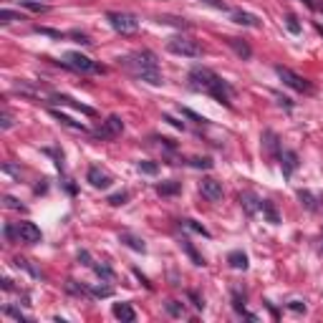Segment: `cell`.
Wrapping results in <instances>:
<instances>
[{
  "mask_svg": "<svg viewBox=\"0 0 323 323\" xmlns=\"http://www.w3.org/2000/svg\"><path fill=\"white\" fill-rule=\"evenodd\" d=\"M63 66H68V68H73V71H81V73L104 71L99 63H94L89 56H83V53H79V51H68V53L63 56Z\"/></svg>",
  "mask_w": 323,
  "mask_h": 323,
  "instance_id": "obj_6",
  "label": "cell"
},
{
  "mask_svg": "<svg viewBox=\"0 0 323 323\" xmlns=\"http://www.w3.org/2000/svg\"><path fill=\"white\" fill-rule=\"evenodd\" d=\"M167 313L174 316V318H182L184 316V303H180V301H167Z\"/></svg>",
  "mask_w": 323,
  "mask_h": 323,
  "instance_id": "obj_26",
  "label": "cell"
},
{
  "mask_svg": "<svg viewBox=\"0 0 323 323\" xmlns=\"http://www.w3.org/2000/svg\"><path fill=\"white\" fill-rule=\"evenodd\" d=\"M73 38H76L79 43H83V46H89V43H91V38L89 36H86V33H71Z\"/></svg>",
  "mask_w": 323,
  "mask_h": 323,
  "instance_id": "obj_44",
  "label": "cell"
},
{
  "mask_svg": "<svg viewBox=\"0 0 323 323\" xmlns=\"http://www.w3.org/2000/svg\"><path fill=\"white\" fill-rule=\"evenodd\" d=\"M227 262L235 268V270H247V255L245 253H240V250H235V253H230L227 255Z\"/></svg>",
  "mask_w": 323,
  "mask_h": 323,
  "instance_id": "obj_18",
  "label": "cell"
},
{
  "mask_svg": "<svg viewBox=\"0 0 323 323\" xmlns=\"http://www.w3.org/2000/svg\"><path fill=\"white\" fill-rule=\"evenodd\" d=\"M303 3L308 8H313V10H323V0H303Z\"/></svg>",
  "mask_w": 323,
  "mask_h": 323,
  "instance_id": "obj_43",
  "label": "cell"
},
{
  "mask_svg": "<svg viewBox=\"0 0 323 323\" xmlns=\"http://www.w3.org/2000/svg\"><path fill=\"white\" fill-rule=\"evenodd\" d=\"M3 202H5V207H8V210H23V204H20L16 197H10V195H5Z\"/></svg>",
  "mask_w": 323,
  "mask_h": 323,
  "instance_id": "obj_34",
  "label": "cell"
},
{
  "mask_svg": "<svg viewBox=\"0 0 323 323\" xmlns=\"http://www.w3.org/2000/svg\"><path fill=\"white\" fill-rule=\"evenodd\" d=\"M204 5H212V8H217V10H227V3L225 0H202Z\"/></svg>",
  "mask_w": 323,
  "mask_h": 323,
  "instance_id": "obj_39",
  "label": "cell"
},
{
  "mask_svg": "<svg viewBox=\"0 0 323 323\" xmlns=\"http://www.w3.org/2000/svg\"><path fill=\"white\" fill-rule=\"evenodd\" d=\"M126 200H129V192H116V195H111V197H109V204L119 207V204H124Z\"/></svg>",
  "mask_w": 323,
  "mask_h": 323,
  "instance_id": "obj_32",
  "label": "cell"
},
{
  "mask_svg": "<svg viewBox=\"0 0 323 323\" xmlns=\"http://www.w3.org/2000/svg\"><path fill=\"white\" fill-rule=\"evenodd\" d=\"M51 114H53V116H56V119L61 121V124H66V126H71V129H76V131H86V126H83L81 121H73L71 116H66V114H61V111H56V109H53Z\"/></svg>",
  "mask_w": 323,
  "mask_h": 323,
  "instance_id": "obj_22",
  "label": "cell"
},
{
  "mask_svg": "<svg viewBox=\"0 0 323 323\" xmlns=\"http://www.w3.org/2000/svg\"><path fill=\"white\" fill-rule=\"evenodd\" d=\"M121 131H124V121H121V116L111 114L109 119L96 129V137H99V139H114V137H119Z\"/></svg>",
  "mask_w": 323,
  "mask_h": 323,
  "instance_id": "obj_7",
  "label": "cell"
},
{
  "mask_svg": "<svg viewBox=\"0 0 323 323\" xmlns=\"http://www.w3.org/2000/svg\"><path fill=\"white\" fill-rule=\"evenodd\" d=\"M119 240H121L126 247H131V250H137V253H144V250H146L144 240L137 238V235H131V232H121V235H119Z\"/></svg>",
  "mask_w": 323,
  "mask_h": 323,
  "instance_id": "obj_17",
  "label": "cell"
},
{
  "mask_svg": "<svg viewBox=\"0 0 323 323\" xmlns=\"http://www.w3.org/2000/svg\"><path fill=\"white\" fill-rule=\"evenodd\" d=\"M164 121H169L172 126H177V129H184V124H182V121H177V119H174V116H169V114H164Z\"/></svg>",
  "mask_w": 323,
  "mask_h": 323,
  "instance_id": "obj_45",
  "label": "cell"
},
{
  "mask_svg": "<svg viewBox=\"0 0 323 323\" xmlns=\"http://www.w3.org/2000/svg\"><path fill=\"white\" fill-rule=\"evenodd\" d=\"M94 270H96L101 278H106V281H111V278H114V273H111L106 265H94Z\"/></svg>",
  "mask_w": 323,
  "mask_h": 323,
  "instance_id": "obj_38",
  "label": "cell"
},
{
  "mask_svg": "<svg viewBox=\"0 0 323 323\" xmlns=\"http://www.w3.org/2000/svg\"><path fill=\"white\" fill-rule=\"evenodd\" d=\"M139 172H141V174H157V172H159V167L154 164V162L144 159V162H139Z\"/></svg>",
  "mask_w": 323,
  "mask_h": 323,
  "instance_id": "obj_31",
  "label": "cell"
},
{
  "mask_svg": "<svg viewBox=\"0 0 323 323\" xmlns=\"http://www.w3.org/2000/svg\"><path fill=\"white\" fill-rule=\"evenodd\" d=\"M51 99H53V104L71 106V109H76V111H81V114H86V116H96V109L86 106V104H79V101H73V99H71V96H66V94H53Z\"/></svg>",
  "mask_w": 323,
  "mask_h": 323,
  "instance_id": "obj_10",
  "label": "cell"
},
{
  "mask_svg": "<svg viewBox=\"0 0 323 323\" xmlns=\"http://www.w3.org/2000/svg\"><path fill=\"white\" fill-rule=\"evenodd\" d=\"M18 230V227H16ZM16 230H13L10 225H5V238H8V242H13V238H16Z\"/></svg>",
  "mask_w": 323,
  "mask_h": 323,
  "instance_id": "obj_48",
  "label": "cell"
},
{
  "mask_svg": "<svg viewBox=\"0 0 323 323\" xmlns=\"http://www.w3.org/2000/svg\"><path fill=\"white\" fill-rule=\"evenodd\" d=\"M182 114H184V116H189V119H195V121H200V124H204V119H202V116H197L195 111H189V109H184Z\"/></svg>",
  "mask_w": 323,
  "mask_h": 323,
  "instance_id": "obj_46",
  "label": "cell"
},
{
  "mask_svg": "<svg viewBox=\"0 0 323 323\" xmlns=\"http://www.w3.org/2000/svg\"><path fill=\"white\" fill-rule=\"evenodd\" d=\"M240 204H242L245 215H255V212L260 210L262 200H260V197H258L255 192H242V195H240Z\"/></svg>",
  "mask_w": 323,
  "mask_h": 323,
  "instance_id": "obj_13",
  "label": "cell"
},
{
  "mask_svg": "<svg viewBox=\"0 0 323 323\" xmlns=\"http://www.w3.org/2000/svg\"><path fill=\"white\" fill-rule=\"evenodd\" d=\"M298 200L305 204V210H311V212H313V210H318V204H316L318 200H316L311 192H308V189H301V192H298Z\"/></svg>",
  "mask_w": 323,
  "mask_h": 323,
  "instance_id": "obj_24",
  "label": "cell"
},
{
  "mask_svg": "<svg viewBox=\"0 0 323 323\" xmlns=\"http://www.w3.org/2000/svg\"><path fill=\"white\" fill-rule=\"evenodd\" d=\"M232 20L238 25H250V28H260V18L253 16V13H245V10H235L232 13Z\"/></svg>",
  "mask_w": 323,
  "mask_h": 323,
  "instance_id": "obj_16",
  "label": "cell"
},
{
  "mask_svg": "<svg viewBox=\"0 0 323 323\" xmlns=\"http://www.w3.org/2000/svg\"><path fill=\"white\" fill-rule=\"evenodd\" d=\"M3 288L5 290H13V281H10V278H3Z\"/></svg>",
  "mask_w": 323,
  "mask_h": 323,
  "instance_id": "obj_49",
  "label": "cell"
},
{
  "mask_svg": "<svg viewBox=\"0 0 323 323\" xmlns=\"http://www.w3.org/2000/svg\"><path fill=\"white\" fill-rule=\"evenodd\" d=\"M5 313H8L10 318H16V321H28V316H23L18 308H13V305H5Z\"/></svg>",
  "mask_w": 323,
  "mask_h": 323,
  "instance_id": "obj_35",
  "label": "cell"
},
{
  "mask_svg": "<svg viewBox=\"0 0 323 323\" xmlns=\"http://www.w3.org/2000/svg\"><path fill=\"white\" fill-rule=\"evenodd\" d=\"M189 86H192L195 91H202V94L215 96V99L220 101V104L230 106L232 89H230V83H225V81L220 79L215 71L202 68V66H195L192 71H189Z\"/></svg>",
  "mask_w": 323,
  "mask_h": 323,
  "instance_id": "obj_1",
  "label": "cell"
},
{
  "mask_svg": "<svg viewBox=\"0 0 323 323\" xmlns=\"http://www.w3.org/2000/svg\"><path fill=\"white\" fill-rule=\"evenodd\" d=\"M288 308H290V311H296V313H303V311H305V303H303V301H290Z\"/></svg>",
  "mask_w": 323,
  "mask_h": 323,
  "instance_id": "obj_41",
  "label": "cell"
},
{
  "mask_svg": "<svg viewBox=\"0 0 323 323\" xmlns=\"http://www.w3.org/2000/svg\"><path fill=\"white\" fill-rule=\"evenodd\" d=\"M281 167H283V174H285V177H290V174L296 172V167H298V154L290 152V149L281 152Z\"/></svg>",
  "mask_w": 323,
  "mask_h": 323,
  "instance_id": "obj_15",
  "label": "cell"
},
{
  "mask_svg": "<svg viewBox=\"0 0 323 323\" xmlns=\"http://www.w3.org/2000/svg\"><path fill=\"white\" fill-rule=\"evenodd\" d=\"M167 51L174 56H184V58H200L202 56V46L192 38H184V36H174L167 40Z\"/></svg>",
  "mask_w": 323,
  "mask_h": 323,
  "instance_id": "obj_3",
  "label": "cell"
},
{
  "mask_svg": "<svg viewBox=\"0 0 323 323\" xmlns=\"http://www.w3.org/2000/svg\"><path fill=\"white\" fill-rule=\"evenodd\" d=\"M159 23H169V25H180V28H189V23H187L184 18H169V16H164V18H159Z\"/></svg>",
  "mask_w": 323,
  "mask_h": 323,
  "instance_id": "obj_33",
  "label": "cell"
},
{
  "mask_svg": "<svg viewBox=\"0 0 323 323\" xmlns=\"http://www.w3.org/2000/svg\"><path fill=\"white\" fill-rule=\"evenodd\" d=\"M18 227V238L23 240V242H28V245H36V242H40V227L36 225V222H28V220H23V222H18L16 225Z\"/></svg>",
  "mask_w": 323,
  "mask_h": 323,
  "instance_id": "obj_8",
  "label": "cell"
},
{
  "mask_svg": "<svg viewBox=\"0 0 323 323\" xmlns=\"http://www.w3.org/2000/svg\"><path fill=\"white\" fill-rule=\"evenodd\" d=\"M23 5H25V8H31L33 13H43V10H46V5H40V3H33V0H23Z\"/></svg>",
  "mask_w": 323,
  "mask_h": 323,
  "instance_id": "obj_40",
  "label": "cell"
},
{
  "mask_svg": "<svg viewBox=\"0 0 323 323\" xmlns=\"http://www.w3.org/2000/svg\"><path fill=\"white\" fill-rule=\"evenodd\" d=\"M285 25H288V31H290L293 36H298V33H301V23H298L296 16H290V13L285 16Z\"/></svg>",
  "mask_w": 323,
  "mask_h": 323,
  "instance_id": "obj_30",
  "label": "cell"
},
{
  "mask_svg": "<svg viewBox=\"0 0 323 323\" xmlns=\"http://www.w3.org/2000/svg\"><path fill=\"white\" fill-rule=\"evenodd\" d=\"M106 20L114 31L121 33V36H131V33H137V28H139V20L131 16V13H106Z\"/></svg>",
  "mask_w": 323,
  "mask_h": 323,
  "instance_id": "obj_4",
  "label": "cell"
},
{
  "mask_svg": "<svg viewBox=\"0 0 323 323\" xmlns=\"http://www.w3.org/2000/svg\"><path fill=\"white\" fill-rule=\"evenodd\" d=\"M200 192H202V197H207L210 202H220V200H222V184H220L217 180H212V177H204L200 182Z\"/></svg>",
  "mask_w": 323,
  "mask_h": 323,
  "instance_id": "obj_9",
  "label": "cell"
},
{
  "mask_svg": "<svg viewBox=\"0 0 323 323\" xmlns=\"http://www.w3.org/2000/svg\"><path fill=\"white\" fill-rule=\"evenodd\" d=\"M79 262H81V265H86V268H94V265H96V262L91 260V255L86 253V250H81V253H79Z\"/></svg>",
  "mask_w": 323,
  "mask_h": 323,
  "instance_id": "obj_37",
  "label": "cell"
},
{
  "mask_svg": "<svg viewBox=\"0 0 323 323\" xmlns=\"http://www.w3.org/2000/svg\"><path fill=\"white\" fill-rule=\"evenodd\" d=\"M0 126H3V129H10V126H13V119H10V114H8V111L0 114Z\"/></svg>",
  "mask_w": 323,
  "mask_h": 323,
  "instance_id": "obj_42",
  "label": "cell"
},
{
  "mask_svg": "<svg viewBox=\"0 0 323 323\" xmlns=\"http://www.w3.org/2000/svg\"><path fill=\"white\" fill-rule=\"evenodd\" d=\"M86 180H89L91 187H96V189H106V187H111V174H106L101 167H91L89 174H86Z\"/></svg>",
  "mask_w": 323,
  "mask_h": 323,
  "instance_id": "obj_11",
  "label": "cell"
},
{
  "mask_svg": "<svg viewBox=\"0 0 323 323\" xmlns=\"http://www.w3.org/2000/svg\"><path fill=\"white\" fill-rule=\"evenodd\" d=\"M182 227H187V230H192V232H197V235H202V238H210V232H207V227H202L200 222H195V220H182Z\"/></svg>",
  "mask_w": 323,
  "mask_h": 323,
  "instance_id": "obj_25",
  "label": "cell"
},
{
  "mask_svg": "<svg viewBox=\"0 0 323 323\" xmlns=\"http://www.w3.org/2000/svg\"><path fill=\"white\" fill-rule=\"evenodd\" d=\"M36 31H38V33H43V36H51V38H56V40H61V38H63V33H61V31H51V28H40V25H38Z\"/></svg>",
  "mask_w": 323,
  "mask_h": 323,
  "instance_id": "obj_36",
  "label": "cell"
},
{
  "mask_svg": "<svg viewBox=\"0 0 323 323\" xmlns=\"http://www.w3.org/2000/svg\"><path fill=\"white\" fill-rule=\"evenodd\" d=\"M16 20H23V16H20V13H16V10H3V13H0V23H3V25H10V23H16Z\"/></svg>",
  "mask_w": 323,
  "mask_h": 323,
  "instance_id": "obj_27",
  "label": "cell"
},
{
  "mask_svg": "<svg viewBox=\"0 0 323 323\" xmlns=\"http://www.w3.org/2000/svg\"><path fill=\"white\" fill-rule=\"evenodd\" d=\"M192 167H200V169H212V159L210 157H192L189 159Z\"/></svg>",
  "mask_w": 323,
  "mask_h": 323,
  "instance_id": "obj_28",
  "label": "cell"
},
{
  "mask_svg": "<svg viewBox=\"0 0 323 323\" xmlns=\"http://www.w3.org/2000/svg\"><path fill=\"white\" fill-rule=\"evenodd\" d=\"M124 66L134 73L139 81H146L152 86H159L162 83V73H159V63H157V56L152 51H137L126 58H121Z\"/></svg>",
  "mask_w": 323,
  "mask_h": 323,
  "instance_id": "obj_2",
  "label": "cell"
},
{
  "mask_svg": "<svg viewBox=\"0 0 323 323\" xmlns=\"http://www.w3.org/2000/svg\"><path fill=\"white\" fill-rule=\"evenodd\" d=\"M316 28H318V33L323 36V25H321V23H316Z\"/></svg>",
  "mask_w": 323,
  "mask_h": 323,
  "instance_id": "obj_50",
  "label": "cell"
},
{
  "mask_svg": "<svg viewBox=\"0 0 323 323\" xmlns=\"http://www.w3.org/2000/svg\"><path fill=\"white\" fill-rule=\"evenodd\" d=\"M89 293L94 298H109L111 296V288L109 285H94V288H89Z\"/></svg>",
  "mask_w": 323,
  "mask_h": 323,
  "instance_id": "obj_29",
  "label": "cell"
},
{
  "mask_svg": "<svg viewBox=\"0 0 323 323\" xmlns=\"http://www.w3.org/2000/svg\"><path fill=\"white\" fill-rule=\"evenodd\" d=\"M114 318H119L124 323H134L137 321V313H134V308H131L129 303H114Z\"/></svg>",
  "mask_w": 323,
  "mask_h": 323,
  "instance_id": "obj_14",
  "label": "cell"
},
{
  "mask_svg": "<svg viewBox=\"0 0 323 323\" xmlns=\"http://www.w3.org/2000/svg\"><path fill=\"white\" fill-rule=\"evenodd\" d=\"M260 210L265 212V217H268V222L270 225H278L281 222V215H278V210H275V204L273 202H268V200H262V204H260Z\"/></svg>",
  "mask_w": 323,
  "mask_h": 323,
  "instance_id": "obj_19",
  "label": "cell"
},
{
  "mask_svg": "<svg viewBox=\"0 0 323 323\" xmlns=\"http://www.w3.org/2000/svg\"><path fill=\"white\" fill-rule=\"evenodd\" d=\"M189 298H192V301H195V308H200V311H202V308H204V303H202V298L197 296V293H189Z\"/></svg>",
  "mask_w": 323,
  "mask_h": 323,
  "instance_id": "obj_47",
  "label": "cell"
},
{
  "mask_svg": "<svg viewBox=\"0 0 323 323\" xmlns=\"http://www.w3.org/2000/svg\"><path fill=\"white\" fill-rule=\"evenodd\" d=\"M225 43L242 58V61H247V58L253 56V48H250V43H247L245 38H225Z\"/></svg>",
  "mask_w": 323,
  "mask_h": 323,
  "instance_id": "obj_12",
  "label": "cell"
},
{
  "mask_svg": "<svg viewBox=\"0 0 323 323\" xmlns=\"http://www.w3.org/2000/svg\"><path fill=\"white\" fill-rule=\"evenodd\" d=\"M180 182H174V180H169V182H162V184H157V192L162 195V197H169V195H177L180 192Z\"/></svg>",
  "mask_w": 323,
  "mask_h": 323,
  "instance_id": "obj_20",
  "label": "cell"
},
{
  "mask_svg": "<svg viewBox=\"0 0 323 323\" xmlns=\"http://www.w3.org/2000/svg\"><path fill=\"white\" fill-rule=\"evenodd\" d=\"M275 73L281 76V81H283L285 86H290L293 91L313 94V83H311V81H305L303 76H298V73H293L290 68H285V66H275Z\"/></svg>",
  "mask_w": 323,
  "mask_h": 323,
  "instance_id": "obj_5",
  "label": "cell"
},
{
  "mask_svg": "<svg viewBox=\"0 0 323 323\" xmlns=\"http://www.w3.org/2000/svg\"><path fill=\"white\" fill-rule=\"evenodd\" d=\"M180 245L184 247V253H187L189 258H192V262H195V265H204V258H202V255L195 250V247H192V242H189L187 238H182V240H180Z\"/></svg>",
  "mask_w": 323,
  "mask_h": 323,
  "instance_id": "obj_21",
  "label": "cell"
},
{
  "mask_svg": "<svg viewBox=\"0 0 323 323\" xmlns=\"http://www.w3.org/2000/svg\"><path fill=\"white\" fill-rule=\"evenodd\" d=\"M262 144H265V149H268V154H278V137L273 134V131L268 129L265 134H262Z\"/></svg>",
  "mask_w": 323,
  "mask_h": 323,
  "instance_id": "obj_23",
  "label": "cell"
}]
</instances>
